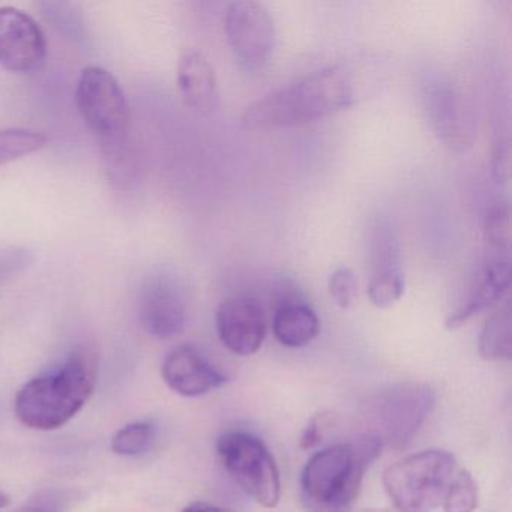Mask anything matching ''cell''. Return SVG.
Listing matches in <instances>:
<instances>
[{
  "instance_id": "obj_1",
  "label": "cell",
  "mask_w": 512,
  "mask_h": 512,
  "mask_svg": "<svg viewBox=\"0 0 512 512\" xmlns=\"http://www.w3.org/2000/svg\"><path fill=\"white\" fill-rule=\"evenodd\" d=\"M356 82L347 65L308 74L251 103L242 115L248 130L295 127L349 109L356 103Z\"/></svg>"
},
{
  "instance_id": "obj_2",
  "label": "cell",
  "mask_w": 512,
  "mask_h": 512,
  "mask_svg": "<svg viewBox=\"0 0 512 512\" xmlns=\"http://www.w3.org/2000/svg\"><path fill=\"white\" fill-rule=\"evenodd\" d=\"M97 382V353L89 347H79L64 364L29 380L17 392V418L34 430H58L86 406Z\"/></svg>"
},
{
  "instance_id": "obj_3",
  "label": "cell",
  "mask_w": 512,
  "mask_h": 512,
  "mask_svg": "<svg viewBox=\"0 0 512 512\" xmlns=\"http://www.w3.org/2000/svg\"><path fill=\"white\" fill-rule=\"evenodd\" d=\"M76 103L83 121L100 140L110 181L119 185L130 181V104L121 83L104 68H85L77 82Z\"/></svg>"
},
{
  "instance_id": "obj_4",
  "label": "cell",
  "mask_w": 512,
  "mask_h": 512,
  "mask_svg": "<svg viewBox=\"0 0 512 512\" xmlns=\"http://www.w3.org/2000/svg\"><path fill=\"white\" fill-rule=\"evenodd\" d=\"M383 443L374 433L337 443L311 455L301 475L302 502L310 512H346L361 491L362 479Z\"/></svg>"
},
{
  "instance_id": "obj_5",
  "label": "cell",
  "mask_w": 512,
  "mask_h": 512,
  "mask_svg": "<svg viewBox=\"0 0 512 512\" xmlns=\"http://www.w3.org/2000/svg\"><path fill=\"white\" fill-rule=\"evenodd\" d=\"M457 472L451 452L427 449L407 455L386 467L383 487L400 512H433L445 499Z\"/></svg>"
},
{
  "instance_id": "obj_6",
  "label": "cell",
  "mask_w": 512,
  "mask_h": 512,
  "mask_svg": "<svg viewBox=\"0 0 512 512\" xmlns=\"http://www.w3.org/2000/svg\"><path fill=\"white\" fill-rule=\"evenodd\" d=\"M217 454L230 478L263 508H275L281 499L277 461L260 437L245 431L220 436Z\"/></svg>"
},
{
  "instance_id": "obj_7",
  "label": "cell",
  "mask_w": 512,
  "mask_h": 512,
  "mask_svg": "<svg viewBox=\"0 0 512 512\" xmlns=\"http://www.w3.org/2000/svg\"><path fill=\"white\" fill-rule=\"evenodd\" d=\"M436 406V391L427 383L404 382L389 386L374 401L376 436L383 446L406 448Z\"/></svg>"
},
{
  "instance_id": "obj_8",
  "label": "cell",
  "mask_w": 512,
  "mask_h": 512,
  "mask_svg": "<svg viewBox=\"0 0 512 512\" xmlns=\"http://www.w3.org/2000/svg\"><path fill=\"white\" fill-rule=\"evenodd\" d=\"M224 29L233 56L245 71L260 73L268 67L277 46V28L265 5L233 2L227 7Z\"/></svg>"
},
{
  "instance_id": "obj_9",
  "label": "cell",
  "mask_w": 512,
  "mask_h": 512,
  "mask_svg": "<svg viewBox=\"0 0 512 512\" xmlns=\"http://www.w3.org/2000/svg\"><path fill=\"white\" fill-rule=\"evenodd\" d=\"M47 40L34 17L14 7H0V65L19 76L41 71Z\"/></svg>"
},
{
  "instance_id": "obj_10",
  "label": "cell",
  "mask_w": 512,
  "mask_h": 512,
  "mask_svg": "<svg viewBox=\"0 0 512 512\" xmlns=\"http://www.w3.org/2000/svg\"><path fill=\"white\" fill-rule=\"evenodd\" d=\"M139 319L152 337L167 340L181 334L187 308L181 289L170 275L157 274L145 281L139 299Z\"/></svg>"
},
{
  "instance_id": "obj_11",
  "label": "cell",
  "mask_w": 512,
  "mask_h": 512,
  "mask_svg": "<svg viewBox=\"0 0 512 512\" xmlns=\"http://www.w3.org/2000/svg\"><path fill=\"white\" fill-rule=\"evenodd\" d=\"M215 326L223 346L235 355H254L265 341V311L254 299L233 298L221 302L215 314Z\"/></svg>"
},
{
  "instance_id": "obj_12",
  "label": "cell",
  "mask_w": 512,
  "mask_h": 512,
  "mask_svg": "<svg viewBox=\"0 0 512 512\" xmlns=\"http://www.w3.org/2000/svg\"><path fill=\"white\" fill-rule=\"evenodd\" d=\"M161 374L172 391L188 398L202 397L227 382V377L190 344L176 347L166 356Z\"/></svg>"
},
{
  "instance_id": "obj_13",
  "label": "cell",
  "mask_w": 512,
  "mask_h": 512,
  "mask_svg": "<svg viewBox=\"0 0 512 512\" xmlns=\"http://www.w3.org/2000/svg\"><path fill=\"white\" fill-rule=\"evenodd\" d=\"M511 283V262L508 256H496L485 263L470 289L466 302L446 319V329L460 328L473 316L494 307L506 295Z\"/></svg>"
},
{
  "instance_id": "obj_14",
  "label": "cell",
  "mask_w": 512,
  "mask_h": 512,
  "mask_svg": "<svg viewBox=\"0 0 512 512\" xmlns=\"http://www.w3.org/2000/svg\"><path fill=\"white\" fill-rule=\"evenodd\" d=\"M178 88L184 103L199 115L209 116L217 110V76L203 53L190 50L179 59Z\"/></svg>"
},
{
  "instance_id": "obj_15",
  "label": "cell",
  "mask_w": 512,
  "mask_h": 512,
  "mask_svg": "<svg viewBox=\"0 0 512 512\" xmlns=\"http://www.w3.org/2000/svg\"><path fill=\"white\" fill-rule=\"evenodd\" d=\"M320 319L304 302H284L272 316V332L283 346L298 349L319 335Z\"/></svg>"
},
{
  "instance_id": "obj_16",
  "label": "cell",
  "mask_w": 512,
  "mask_h": 512,
  "mask_svg": "<svg viewBox=\"0 0 512 512\" xmlns=\"http://www.w3.org/2000/svg\"><path fill=\"white\" fill-rule=\"evenodd\" d=\"M479 355L488 362H508L512 356V311L505 302L485 322L478 341Z\"/></svg>"
},
{
  "instance_id": "obj_17",
  "label": "cell",
  "mask_w": 512,
  "mask_h": 512,
  "mask_svg": "<svg viewBox=\"0 0 512 512\" xmlns=\"http://www.w3.org/2000/svg\"><path fill=\"white\" fill-rule=\"evenodd\" d=\"M49 137L25 128L0 130V166L13 163L46 148Z\"/></svg>"
},
{
  "instance_id": "obj_18",
  "label": "cell",
  "mask_w": 512,
  "mask_h": 512,
  "mask_svg": "<svg viewBox=\"0 0 512 512\" xmlns=\"http://www.w3.org/2000/svg\"><path fill=\"white\" fill-rule=\"evenodd\" d=\"M404 289L406 281L403 272L398 266L389 263V266H383L371 277L367 293L374 307L386 310L403 298Z\"/></svg>"
},
{
  "instance_id": "obj_19",
  "label": "cell",
  "mask_w": 512,
  "mask_h": 512,
  "mask_svg": "<svg viewBox=\"0 0 512 512\" xmlns=\"http://www.w3.org/2000/svg\"><path fill=\"white\" fill-rule=\"evenodd\" d=\"M157 440V428L146 421L131 422L112 439V451L122 457H136L151 451Z\"/></svg>"
},
{
  "instance_id": "obj_20",
  "label": "cell",
  "mask_w": 512,
  "mask_h": 512,
  "mask_svg": "<svg viewBox=\"0 0 512 512\" xmlns=\"http://www.w3.org/2000/svg\"><path fill=\"white\" fill-rule=\"evenodd\" d=\"M478 502V484L472 473L466 469L455 472L443 499L442 505L445 512H475Z\"/></svg>"
},
{
  "instance_id": "obj_21",
  "label": "cell",
  "mask_w": 512,
  "mask_h": 512,
  "mask_svg": "<svg viewBox=\"0 0 512 512\" xmlns=\"http://www.w3.org/2000/svg\"><path fill=\"white\" fill-rule=\"evenodd\" d=\"M509 208L499 205L491 209L485 221V241L497 256H506L511 244V218Z\"/></svg>"
},
{
  "instance_id": "obj_22",
  "label": "cell",
  "mask_w": 512,
  "mask_h": 512,
  "mask_svg": "<svg viewBox=\"0 0 512 512\" xmlns=\"http://www.w3.org/2000/svg\"><path fill=\"white\" fill-rule=\"evenodd\" d=\"M73 502V494L61 488H44L29 497L17 512H67Z\"/></svg>"
},
{
  "instance_id": "obj_23",
  "label": "cell",
  "mask_w": 512,
  "mask_h": 512,
  "mask_svg": "<svg viewBox=\"0 0 512 512\" xmlns=\"http://www.w3.org/2000/svg\"><path fill=\"white\" fill-rule=\"evenodd\" d=\"M329 295L338 307L349 308L358 298V278L350 268L335 269L328 280Z\"/></svg>"
},
{
  "instance_id": "obj_24",
  "label": "cell",
  "mask_w": 512,
  "mask_h": 512,
  "mask_svg": "<svg viewBox=\"0 0 512 512\" xmlns=\"http://www.w3.org/2000/svg\"><path fill=\"white\" fill-rule=\"evenodd\" d=\"M28 256V251L17 250V248L0 250V283H4L11 275L25 268L26 263L29 262Z\"/></svg>"
},
{
  "instance_id": "obj_25",
  "label": "cell",
  "mask_w": 512,
  "mask_h": 512,
  "mask_svg": "<svg viewBox=\"0 0 512 512\" xmlns=\"http://www.w3.org/2000/svg\"><path fill=\"white\" fill-rule=\"evenodd\" d=\"M322 419L323 415H314L305 425L301 439H299V448L302 451H310V449L319 445L320 440H322Z\"/></svg>"
},
{
  "instance_id": "obj_26",
  "label": "cell",
  "mask_w": 512,
  "mask_h": 512,
  "mask_svg": "<svg viewBox=\"0 0 512 512\" xmlns=\"http://www.w3.org/2000/svg\"><path fill=\"white\" fill-rule=\"evenodd\" d=\"M493 175L497 182L506 184L509 179V145L500 142L493 155Z\"/></svg>"
},
{
  "instance_id": "obj_27",
  "label": "cell",
  "mask_w": 512,
  "mask_h": 512,
  "mask_svg": "<svg viewBox=\"0 0 512 512\" xmlns=\"http://www.w3.org/2000/svg\"><path fill=\"white\" fill-rule=\"evenodd\" d=\"M182 512H232L223 506L212 505V503L196 502L188 505Z\"/></svg>"
},
{
  "instance_id": "obj_28",
  "label": "cell",
  "mask_w": 512,
  "mask_h": 512,
  "mask_svg": "<svg viewBox=\"0 0 512 512\" xmlns=\"http://www.w3.org/2000/svg\"><path fill=\"white\" fill-rule=\"evenodd\" d=\"M10 503L11 497L4 493V491H0V509L7 508V506H10Z\"/></svg>"
}]
</instances>
